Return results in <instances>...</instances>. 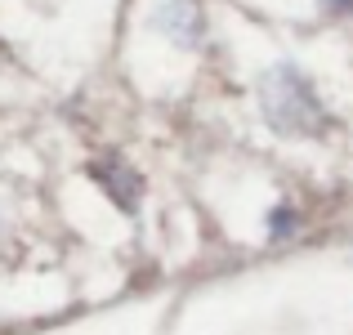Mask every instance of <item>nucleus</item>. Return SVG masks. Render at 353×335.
Segmentation results:
<instances>
[{"mask_svg":"<svg viewBox=\"0 0 353 335\" xmlns=\"http://www.w3.org/2000/svg\"><path fill=\"white\" fill-rule=\"evenodd\" d=\"M259 112L286 139L322 134V125H327V108H322L318 90L295 63H273L259 77Z\"/></svg>","mask_w":353,"mask_h":335,"instance_id":"nucleus-1","label":"nucleus"},{"mask_svg":"<svg viewBox=\"0 0 353 335\" xmlns=\"http://www.w3.org/2000/svg\"><path fill=\"white\" fill-rule=\"evenodd\" d=\"M152 27L165 32L174 45L192 50V45L201 41V9L192 5V0H161V5L152 9Z\"/></svg>","mask_w":353,"mask_h":335,"instance_id":"nucleus-2","label":"nucleus"},{"mask_svg":"<svg viewBox=\"0 0 353 335\" xmlns=\"http://www.w3.org/2000/svg\"><path fill=\"white\" fill-rule=\"evenodd\" d=\"M322 9L336 14V18H345V14H353V0H322Z\"/></svg>","mask_w":353,"mask_h":335,"instance_id":"nucleus-3","label":"nucleus"}]
</instances>
